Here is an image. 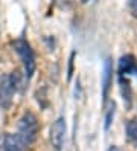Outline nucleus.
<instances>
[{
    "label": "nucleus",
    "instance_id": "nucleus-1",
    "mask_svg": "<svg viewBox=\"0 0 137 151\" xmlns=\"http://www.w3.org/2000/svg\"><path fill=\"white\" fill-rule=\"evenodd\" d=\"M38 131H40V124L38 119L34 113L31 111H26L23 116L18 121V131L17 134L20 136V139L24 142V145H31L35 142L37 136H38Z\"/></svg>",
    "mask_w": 137,
    "mask_h": 151
},
{
    "label": "nucleus",
    "instance_id": "nucleus-5",
    "mask_svg": "<svg viewBox=\"0 0 137 151\" xmlns=\"http://www.w3.org/2000/svg\"><path fill=\"white\" fill-rule=\"evenodd\" d=\"M119 73L121 75H134L137 73V61L134 55L126 54L119 60Z\"/></svg>",
    "mask_w": 137,
    "mask_h": 151
},
{
    "label": "nucleus",
    "instance_id": "nucleus-12",
    "mask_svg": "<svg viewBox=\"0 0 137 151\" xmlns=\"http://www.w3.org/2000/svg\"><path fill=\"white\" fill-rule=\"evenodd\" d=\"M108 151H121V150H119V148H117V147H111V148H110V150H108Z\"/></svg>",
    "mask_w": 137,
    "mask_h": 151
},
{
    "label": "nucleus",
    "instance_id": "nucleus-11",
    "mask_svg": "<svg viewBox=\"0 0 137 151\" xmlns=\"http://www.w3.org/2000/svg\"><path fill=\"white\" fill-rule=\"evenodd\" d=\"M131 12L134 17H137V0H133L131 2Z\"/></svg>",
    "mask_w": 137,
    "mask_h": 151
},
{
    "label": "nucleus",
    "instance_id": "nucleus-4",
    "mask_svg": "<svg viewBox=\"0 0 137 151\" xmlns=\"http://www.w3.org/2000/svg\"><path fill=\"white\" fill-rule=\"evenodd\" d=\"M14 92H15V87L12 86L9 75L0 78V105L3 109H8L11 105Z\"/></svg>",
    "mask_w": 137,
    "mask_h": 151
},
{
    "label": "nucleus",
    "instance_id": "nucleus-9",
    "mask_svg": "<svg viewBox=\"0 0 137 151\" xmlns=\"http://www.w3.org/2000/svg\"><path fill=\"white\" fill-rule=\"evenodd\" d=\"M126 139L131 144L137 145V118H133L126 122Z\"/></svg>",
    "mask_w": 137,
    "mask_h": 151
},
{
    "label": "nucleus",
    "instance_id": "nucleus-7",
    "mask_svg": "<svg viewBox=\"0 0 137 151\" xmlns=\"http://www.w3.org/2000/svg\"><path fill=\"white\" fill-rule=\"evenodd\" d=\"M111 76H113L111 61L105 60V63H104V72H102V98H104V104H105L107 98H108L110 86H111Z\"/></svg>",
    "mask_w": 137,
    "mask_h": 151
},
{
    "label": "nucleus",
    "instance_id": "nucleus-10",
    "mask_svg": "<svg viewBox=\"0 0 137 151\" xmlns=\"http://www.w3.org/2000/svg\"><path fill=\"white\" fill-rule=\"evenodd\" d=\"M114 113H116V102L111 101V102H110L108 110H107V116H105V130H108L110 125H111L113 118H114Z\"/></svg>",
    "mask_w": 137,
    "mask_h": 151
},
{
    "label": "nucleus",
    "instance_id": "nucleus-3",
    "mask_svg": "<svg viewBox=\"0 0 137 151\" xmlns=\"http://www.w3.org/2000/svg\"><path fill=\"white\" fill-rule=\"evenodd\" d=\"M64 136H66V119L58 118L50 128V142H52V147L57 151H60L62 148Z\"/></svg>",
    "mask_w": 137,
    "mask_h": 151
},
{
    "label": "nucleus",
    "instance_id": "nucleus-8",
    "mask_svg": "<svg viewBox=\"0 0 137 151\" xmlns=\"http://www.w3.org/2000/svg\"><path fill=\"white\" fill-rule=\"evenodd\" d=\"M119 87H121V95H122V99L125 102V107L126 109H131V104H133V90H131L130 81H128L126 78H123L122 75L119 76Z\"/></svg>",
    "mask_w": 137,
    "mask_h": 151
},
{
    "label": "nucleus",
    "instance_id": "nucleus-6",
    "mask_svg": "<svg viewBox=\"0 0 137 151\" xmlns=\"http://www.w3.org/2000/svg\"><path fill=\"white\" fill-rule=\"evenodd\" d=\"M26 145L24 142L20 139V136L12 134V133H8V134L3 137V150L5 151H24Z\"/></svg>",
    "mask_w": 137,
    "mask_h": 151
},
{
    "label": "nucleus",
    "instance_id": "nucleus-2",
    "mask_svg": "<svg viewBox=\"0 0 137 151\" xmlns=\"http://www.w3.org/2000/svg\"><path fill=\"white\" fill-rule=\"evenodd\" d=\"M12 46H14L15 52L20 55V58L23 61L26 78H31L32 73L35 72V55H34V50L31 47V44L23 38H18L12 43Z\"/></svg>",
    "mask_w": 137,
    "mask_h": 151
}]
</instances>
